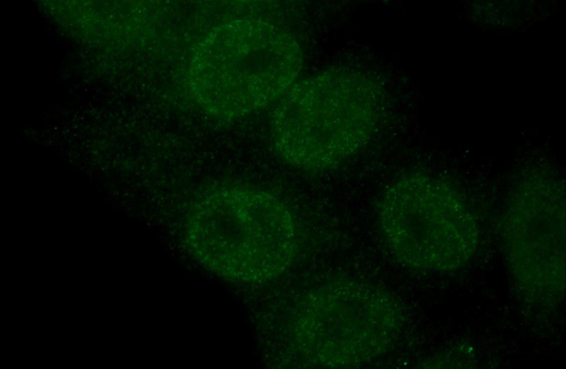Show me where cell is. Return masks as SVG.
<instances>
[{"mask_svg":"<svg viewBox=\"0 0 566 369\" xmlns=\"http://www.w3.org/2000/svg\"><path fill=\"white\" fill-rule=\"evenodd\" d=\"M379 220L395 257L416 269L458 267L474 253L476 221L451 185L422 174L393 182L380 202Z\"/></svg>","mask_w":566,"mask_h":369,"instance_id":"obj_4","label":"cell"},{"mask_svg":"<svg viewBox=\"0 0 566 369\" xmlns=\"http://www.w3.org/2000/svg\"><path fill=\"white\" fill-rule=\"evenodd\" d=\"M185 236L202 266L236 281L280 275L297 249L289 209L273 194L255 188L224 187L207 192L190 213Z\"/></svg>","mask_w":566,"mask_h":369,"instance_id":"obj_2","label":"cell"},{"mask_svg":"<svg viewBox=\"0 0 566 369\" xmlns=\"http://www.w3.org/2000/svg\"><path fill=\"white\" fill-rule=\"evenodd\" d=\"M394 298L357 281L326 284L301 304L294 336L307 360L326 367H350L385 353L402 324Z\"/></svg>","mask_w":566,"mask_h":369,"instance_id":"obj_5","label":"cell"},{"mask_svg":"<svg viewBox=\"0 0 566 369\" xmlns=\"http://www.w3.org/2000/svg\"><path fill=\"white\" fill-rule=\"evenodd\" d=\"M302 63L298 42L277 25L258 18L228 20L210 30L196 47L190 89L209 115L241 117L284 95Z\"/></svg>","mask_w":566,"mask_h":369,"instance_id":"obj_1","label":"cell"},{"mask_svg":"<svg viewBox=\"0 0 566 369\" xmlns=\"http://www.w3.org/2000/svg\"><path fill=\"white\" fill-rule=\"evenodd\" d=\"M509 201L504 242L513 270L524 282L560 290L564 271L565 192L555 177L526 178Z\"/></svg>","mask_w":566,"mask_h":369,"instance_id":"obj_6","label":"cell"},{"mask_svg":"<svg viewBox=\"0 0 566 369\" xmlns=\"http://www.w3.org/2000/svg\"><path fill=\"white\" fill-rule=\"evenodd\" d=\"M364 75L330 69L292 86L275 110L272 136L284 160L321 170L352 156L370 138L380 105Z\"/></svg>","mask_w":566,"mask_h":369,"instance_id":"obj_3","label":"cell"}]
</instances>
